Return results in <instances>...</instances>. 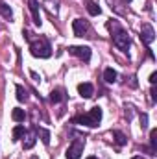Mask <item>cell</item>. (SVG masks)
<instances>
[{
	"label": "cell",
	"instance_id": "cell-1",
	"mask_svg": "<svg viewBox=\"0 0 157 159\" xmlns=\"http://www.w3.org/2000/svg\"><path fill=\"white\" fill-rule=\"evenodd\" d=\"M107 26H109V30L113 32V43H115V46L126 52V50L129 48V44H131L129 35L120 28V24H118V22H109Z\"/></svg>",
	"mask_w": 157,
	"mask_h": 159
},
{
	"label": "cell",
	"instance_id": "cell-2",
	"mask_svg": "<svg viewBox=\"0 0 157 159\" xmlns=\"http://www.w3.org/2000/svg\"><path fill=\"white\" fill-rule=\"evenodd\" d=\"M30 50H32V56L41 57V59H46V57L52 56V48H50L48 41L43 39V37H39L37 41H34V43L30 44Z\"/></svg>",
	"mask_w": 157,
	"mask_h": 159
},
{
	"label": "cell",
	"instance_id": "cell-3",
	"mask_svg": "<svg viewBox=\"0 0 157 159\" xmlns=\"http://www.w3.org/2000/svg\"><path fill=\"white\" fill-rule=\"evenodd\" d=\"M100 120H102V109L96 106V107H92L87 115H81V117H78V119H74V122L85 124V126H89V128H94V126L100 124Z\"/></svg>",
	"mask_w": 157,
	"mask_h": 159
},
{
	"label": "cell",
	"instance_id": "cell-4",
	"mask_svg": "<svg viewBox=\"0 0 157 159\" xmlns=\"http://www.w3.org/2000/svg\"><path fill=\"white\" fill-rule=\"evenodd\" d=\"M83 148H85V143L81 139H76L67 150V159H79L83 154Z\"/></svg>",
	"mask_w": 157,
	"mask_h": 159
},
{
	"label": "cell",
	"instance_id": "cell-5",
	"mask_svg": "<svg viewBox=\"0 0 157 159\" xmlns=\"http://www.w3.org/2000/svg\"><path fill=\"white\" fill-rule=\"evenodd\" d=\"M69 54L79 57L81 61H89L91 59V48L89 46H70L69 48Z\"/></svg>",
	"mask_w": 157,
	"mask_h": 159
},
{
	"label": "cell",
	"instance_id": "cell-6",
	"mask_svg": "<svg viewBox=\"0 0 157 159\" xmlns=\"http://www.w3.org/2000/svg\"><path fill=\"white\" fill-rule=\"evenodd\" d=\"M72 30H74L76 37H83V35H87V32H89V22L83 20V19H76V20L72 22Z\"/></svg>",
	"mask_w": 157,
	"mask_h": 159
},
{
	"label": "cell",
	"instance_id": "cell-7",
	"mask_svg": "<svg viewBox=\"0 0 157 159\" xmlns=\"http://www.w3.org/2000/svg\"><path fill=\"white\" fill-rule=\"evenodd\" d=\"M141 39L144 44H152L155 41V32L150 24H142V30H141Z\"/></svg>",
	"mask_w": 157,
	"mask_h": 159
},
{
	"label": "cell",
	"instance_id": "cell-8",
	"mask_svg": "<svg viewBox=\"0 0 157 159\" xmlns=\"http://www.w3.org/2000/svg\"><path fill=\"white\" fill-rule=\"evenodd\" d=\"M78 93L81 98H91L94 94V87L91 83H79L78 85Z\"/></svg>",
	"mask_w": 157,
	"mask_h": 159
},
{
	"label": "cell",
	"instance_id": "cell-9",
	"mask_svg": "<svg viewBox=\"0 0 157 159\" xmlns=\"http://www.w3.org/2000/svg\"><path fill=\"white\" fill-rule=\"evenodd\" d=\"M28 4H30V11L34 15V22L37 26H41V15H39V4H37V0H28Z\"/></svg>",
	"mask_w": 157,
	"mask_h": 159
},
{
	"label": "cell",
	"instance_id": "cell-10",
	"mask_svg": "<svg viewBox=\"0 0 157 159\" xmlns=\"http://www.w3.org/2000/svg\"><path fill=\"white\" fill-rule=\"evenodd\" d=\"M24 150H30V148H34V144H35V133H24Z\"/></svg>",
	"mask_w": 157,
	"mask_h": 159
},
{
	"label": "cell",
	"instance_id": "cell-11",
	"mask_svg": "<svg viewBox=\"0 0 157 159\" xmlns=\"http://www.w3.org/2000/svg\"><path fill=\"white\" fill-rule=\"evenodd\" d=\"M117 70H113V69H105L104 70V80L107 81V83H115L117 81Z\"/></svg>",
	"mask_w": 157,
	"mask_h": 159
},
{
	"label": "cell",
	"instance_id": "cell-12",
	"mask_svg": "<svg viewBox=\"0 0 157 159\" xmlns=\"http://www.w3.org/2000/svg\"><path fill=\"white\" fill-rule=\"evenodd\" d=\"M11 117H13V120H15V122H24V119H26V113H24V109L15 107V109H13V113H11Z\"/></svg>",
	"mask_w": 157,
	"mask_h": 159
},
{
	"label": "cell",
	"instance_id": "cell-13",
	"mask_svg": "<svg viewBox=\"0 0 157 159\" xmlns=\"http://www.w3.org/2000/svg\"><path fill=\"white\" fill-rule=\"evenodd\" d=\"M87 11H89L92 17H96V15H100V11H102V9H100L92 0H87Z\"/></svg>",
	"mask_w": 157,
	"mask_h": 159
},
{
	"label": "cell",
	"instance_id": "cell-14",
	"mask_svg": "<svg viewBox=\"0 0 157 159\" xmlns=\"http://www.w3.org/2000/svg\"><path fill=\"white\" fill-rule=\"evenodd\" d=\"M17 100L19 102H26L28 100V91L22 85H17Z\"/></svg>",
	"mask_w": 157,
	"mask_h": 159
},
{
	"label": "cell",
	"instance_id": "cell-15",
	"mask_svg": "<svg viewBox=\"0 0 157 159\" xmlns=\"http://www.w3.org/2000/svg\"><path fill=\"white\" fill-rule=\"evenodd\" d=\"M24 133H26L24 126H15V128H13V141H20V139L24 137Z\"/></svg>",
	"mask_w": 157,
	"mask_h": 159
},
{
	"label": "cell",
	"instance_id": "cell-16",
	"mask_svg": "<svg viewBox=\"0 0 157 159\" xmlns=\"http://www.w3.org/2000/svg\"><path fill=\"white\" fill-rule=\"evenodd\" d=\"M50 100H52L54 104L61 102V100H63V91H61V89H56V91H52V93H50Z\"/></svg>",
	"mask_w": 157,
	"mask_h": 159
},
{
	"label": "cell",
	"instance_id": "cell-17",
	"mask_svg": "<svg viewBox=\"0 0 157 159\" xmlns=\"http://www.w3.org/2000/svg\"><path fill=\"white\" fill-rule=\"evenodd\" d=\"M0 13H2V17H6V19H11V17H13L11 7H9L7 4H4V2H0Z\"/></svg>",
	"mask_w": 157,
	"mask_h": 159
},
{
	"label": "cell",
	"instance_id": "cell-18",
	"mask_svg": "<svg viewBox=\"0 0 157 159\" xmlns=\"http://www.w3.org/2000/svg\"><path fill=\"white\" fill-rule=\"evenodd\" d=\"M113 137H115V141H117L118 146H124V144L128 143V139H126V135H124L122 131H113Z\"/></svg>",
	"mask_w": 157,
	"mask_h": 159
},
{
	"label": "cell",
	"instance_id": "cell-19",
	"mask_svg": "<svg viewBox=\"0 0 157 159\" xmlns=\"http://www.w3.org/2000/svg\"><path fill=\"white\" fill-rule=\"evenodd\" d=\"M150 144H152V152L157 150V129L150 131Z\"/></svg>",
	"mask_w": 157,
	"mask_h": 159
},
{
	"label": "cell",
	"instance_id": "cell-20",
	"mask_svg": "<svg viewBox=\"0 0 157 159\" xmlns=\"http://www.w3.org/2000/svg\"><path fill=\"white\" fill-rule=\"evenodd\" d=\"M39 131H41V137H43V143L48 144V143H50V133H48V129H39Z\"/></svg>",
	"mask_w": 157,
	"mask_h": 159
},
{
	"label": "cell",
	"instance_id": "cell-21",
	"mask_svg": "<svg viewBox=\"0 0 157 159\" xmlns=\"http://www.w3.org/2000/svg\"><path fill=\"white\" fill-rule=\"evenodd\" d=\"M141 122H142L141 126H142V128H146V126H148V117H146V115H142V117H141Z\"/></svg>",
	"mask_w": 157,
	"mask_h": 159
},
{
	"label": "cell",
	"instance_id": "cell-22",
	"mask_svg": "<svg viewBox=\"0 0 157 159\" xmlns=\"http://www.w3.org/2000/svg\"><path fill=\"white\" fill-rule=\"evenodd\" d=\"M155 81H157V72H152V76H150V83L155 85Z\"/></svg>",
	"mask_w": 157,
	"mask_h": 159
},
{
	"label": "cell",
	"instance_id": "cell-23",
	"mask_svg": "<svg viewBox=\"0 0 157 159\" xmlns=\"http://www.w3.org/2000/svg\"><path fill=\"white\" fill-rule=\"evenodd\" d=\"M131 159H142V156H135V157H131Z\"/></svg>",
	"mask_w": 157,
	"mask_h": 159
},
{
	"label": "cell",
	"instance_id": "cell-24",
	"mask_svg": "<svg viewBox=\"0 0 157 159\" xmlns=\"http://www.w3.org/2000/svg\"><path fill=\"white\" fill-rule=\"evenodd\" d=\"M87 159H98V157H94V156H91V157H87Z\"/></svg>",
	"mask_w": 157,
	"mask_h": 159
},
{
	"label": "cell",
	"instance_id": "cell-25",
	"mask_svg": "<svg viewBox=\"0 0 157 159\" xmlns=\"http://www.w3.org/2000/svg\"><path fill=\"white\" fill-rule=\"evenodd\" d=\"M124 2H131V0H124Z\"/></svg>",
	"mask_w": 157,
	"mask_h": 159
}]
</instances>
